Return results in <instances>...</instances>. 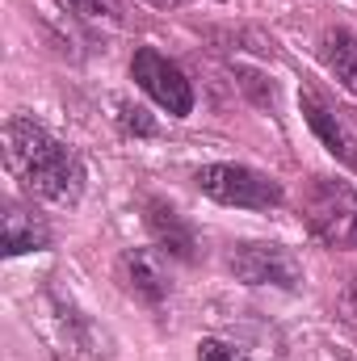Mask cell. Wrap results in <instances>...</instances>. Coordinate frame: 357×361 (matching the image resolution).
I'll list each match as a JSON object with an SVG mask.
<instances>
[{
    "label": "cell",
    "instance_id": "1",
    "mask_svg": "<svg viewBox=\"0 0 357 361\" xmlns=\"http://www.w3.org/2000/svg\"><path fill=\"white\" fill-rule=\"evenodd\" d=\"M4 164L34 197L55 206H72L85 189L80 156L25 114H13L4 122Z\"/></svg>",
    "mask_w": 357,
    "mask_h": 361
},
{
    "label": "cell",
    "instance_id": "2",
    "mask_svg": "<svg viewBox=\"0 0 357 361\" xmlns=\"http://www.w3.org/2000/svg\"><path fill=\"white\" fill-rule=\"evenodd\" d=\"M303 219L328 248H357V189L332 177H311L303 189Z\"/></svg>",
    "mask_w": 357,
    "mask_h": 361
},
{
    "label": "cell",
    "instance_id": "3",
    "mask_svg": "<svg viewBox=\"0 0 357 361\" xmlns=\"http://www.w3.org/2000/svg\"><path fill=\"white\" fill-rule=\"evenodd\" d=\"M198 189L223 206H244V210H273L282 206V185L248 164H206L198 169Z\"/></svg>",
    "mask_w": 357,
    "mask_h": 361
},
{
    "label": "cell",
    "instance_id": "4",
    "mask_svg": "<svg viewBox=\"0 0 357 361\" xmlns=\"http://www.w3.org/2000/svg\"><path fill=\"white\" fill-rule=\"evenodd\" d=\"M227 269L244 286H277V290H298L303 286L298 257L290 248H282V244H261V240L236 244L227 252Z\"/></svg>",
    "mask_w": 357,
    "mask_h": 361
},
{
    "label": "cell",
    "instance_id": "5",
    "mask_svg": "<svg viewBox=\"0 0 357 361\" xmlns=\"http://www.w3.org/2000/svg\"><path fill=\"white\" fill-rule=\"evenodd\" d=\"M131 76H135L139 89L147 92L160 109H169L173 118H185V114L193 109V85L185 80V72H181L177 63H173L169 55H160L156 47H139V51H135Z\"/></svg>",
    "mask_w": 357,
    "mask_h": 361
},
{
    "label": "cell",
    "instance_id": "6",
    "mask_svg": "<svg viewBox=\"0 0 357 361\" xmlns=\"http://www.w3.org/2000/svg\"><path fill=\"white\" fill-rule=\"evenodd\" d=\"M298 105H303V118H307V126L320 135V143L341 160V164H349L357 173V118L349 109H332L320 92H303L298 97Z\"/></svg>",
    "mask_w": 357,
    "mask_h": 361
},
{
    "label": "cell",
    "instance_id": "7",
    "mask_svg": "<svg viewBox=\"0 0 357 361\" xmlns=\"http://www.w3.org/2000/svg\"><path fill=\"white\" fill-rule=\"evenodd\" d=\"M114 281L122 286V294H131L143 307H160L169 298V269L156 252L147 248H126L114 261Z\"/></svg>",
    "mask_w": 357,
    "mask_h": 361
},
{
    "label": "cell",
    "instance_id": "8",
    "mask_svg": "<svg viewBox=\"0 0 357 361\" xmlns=\"http://www.w3.org/2000/svg\"><path fill=\"white\" fill-rule=\"evenodd\" d=\"M143 210H147V214H143V219H147V231H152V240H156V248H160L164 257H173V261H193V257H198V235H193V227L181 219L169 202H147Z\"/></svg>",
    "mask_w": 357,
    "mask_h": 361
},
{
    "label": "cell",
    "instance_id": "9",
    "mask_svg": "<svg viewBox=\"0 0 357 361\" xmlns=\"http://www.w3.org/2000/svg\"><path fill=\"white\" fill-rule=\"evenodd\" d=\"M320 59L337 76V85L357 97V34H349V30H324L320 34Z\"/></svg>",
    "mask_w": 357,
    "mask_h": 361
},
{
    "label": "cell",
    "instance_id": "10",
    "mask_svg": "<svg viewBox=\"0 0 357 361\" xmlns=\"http://www.w3.org/2000/svg\"><path fill=\"white\" fill-rule=\"evenodd\" d=\"M4 257H21V252H38V248H47L51 244V231H47V223L42 219H34L30 210H21V206H8L4 210Z\"/></svg>",
    "mask_w": 357,
    "mask_h": 361
},
{
    "label": "cell",
    "instance_id": "11",
    "mask_svg": "<svg viewBox=\"0 0 357 361\" xmlns=\"http://www.w3.org/2000/svg\"><path fill=\"white\" fill-rule=\"evenodd\" d=\"M114 109H118V126H122V135H139V139H152V135H156V122L147 118V109H143V105L118 101Z\"/></svg>",
    "mask_w": 357,
    "mask_h": 361
},
{
    "label": "cell",
    "instance_id": "12",
    "mask_svg": "<svg viewBox=\"0 0 357 361\" xmlns=\"http://www.w3.org/2000/svg\"><path fill=\"white\" fill-rule=\"evenodd\" d=\"M80 17H92V21H109V25H118L122 21V4L118 0H68Z\"/></svg>",
    "mask_w": 357,
    "mask_h": 361
},
{
    "label": "cell",
    "instance_id": "13",
    "mask_svg": "<svg viewBox=\"0 0 357 361\" xmlns=\"http://www.w3.org/2000/svg\"><path fill=\"white\" fill-rule=\"evenodd\" d=\"M198 361H253V357L240 353V349L227 345V341H202V345H198Z\"/></svg>",
    "mask_w": 357,
    "mask_h": 361
},
{
    "label": "cell",
    "instance_id": "14",
    "mask_svg": "<svg viewBox=\"0 0 357 361\" xmlns=\"http://www.w3.org/2000/svg\"><path fill=\"white\" fill-rule=\"evenodd\" d=\"M156 4H169V0H156Z\"/></svg>",
    "mask_w": 357,
    "mask_h": 361
}]
</instances>
